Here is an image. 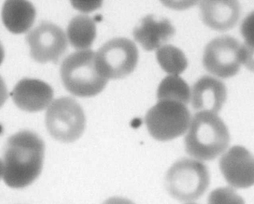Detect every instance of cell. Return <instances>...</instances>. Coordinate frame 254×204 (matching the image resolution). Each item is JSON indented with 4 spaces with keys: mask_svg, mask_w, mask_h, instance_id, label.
I'll return each mask as SVG.
<instances>
[{
    "mask_svg": "<svg viewBox=\"0 0 254 204\" xmlns=\"http://www.w3.org/2000/svg\"><path fill=\"white\" fill-rule=\"evenodd\" d=\"M45 146L35 133L23 130L11 136L4 148L1 176L8 187L21 189L32 184L42 171Z\"/></svg>",
    "mask_w": 254,
    "mask_h": 204,
    "instance_id": "cell-1",
    "label": "cell"
},
{
    "mask_svg": "<svg viewBox=\"0 0 254 204\" xmlns=\"http://www.w3.org/2000/svg\"><path fill=\"white\" fill-rule=\"evenodd\" d=\"M184 135L186 153L203 162L220 157L229 147V130L218 113L196 112Z\"/></svg>",
    "mask_w": 254,
    "mask_h": 204,
    "instance_id": "cell-2",
    "label": "cell"
},
{
    "mask_svg": "<svg viewBox=\"0 0 254 204\" xmlns=\"http://www.w3.org/2000/svg\"><path fill=\"white\" fill-rule=\"evenodd\" d=\"M164 181L169 195L185 203L195 202L205 193L210 184V175L204 162L184 157L170 166Z\"/></svg>",
    "mask_w": 254,
    "mask_h": 204,
    "instance_id": "cell-3",
    "label": "cell"
},
{
    "mask_svg": "<svg viewBox=\"0 0 254 204\" xmlns=\"http://www.w3.org/2000/svg\"><path fill=\"white\" fill-rule=\"evenodd\" d=\"M60 75L64 88L79 97H90L99 94L108 80L98 72L95 52L91 50L76 51L62 62Z\"/></svg>",
    "mask_w": 254,
    "mask_h": 204,
    "instance_id": "cell-4",
    "label": "cell"
},
{
    "mask_svg": "<svg viewBox=\"0 0 254 204\" xmlns=\"http://www.w3.org/2000/svg\"><path fill=\"white\" fill-rule=\"evenodd\" d=\"M171 101H158L146 112L144 122L149 135L160 142L185 134L192 116L187 106Z\"/></svg>",
    "mask_w": 254,
    "mask_h": 204,
    "instance_id": "cell-5",
    "label": "cell"
},
{
    "mask_svg": "<svg viewBox=\"0 0 254 204\" xmlns=\"http://www.w3.org/2000/svg\"><path fill=\"white\" fill-rule=\"evenodd\" d=\"M86 119L79 104L70 97H62L52 102L45 115V125L50 135L63 143L78 139L85 127Z\"/></svg>",
    "mask_w": 254,
    "mask_h": 204,
    "instance_id": "cell-6",
    "label": "cell"
},
{
    "mask_svg": "<svg viewBox=\"0 0 254 204\" xmlns=\"http://www.w3.org/2000/svg\"><path fill=\"white\" fill-rule=\"evenodd\" d=\"M138 58L135 44L125 38L111 39L95 52L97 69L108 80L128 76L135 69Z\"/></svg>",
    "mask_w": 254,
    "mask_h": 204,
    "instance_id": "cell-7",
    "label": "cell"
},
{
    "mask_svg": "<svg viewBox=\"0 0 254 204\" xmlns=\"http://www.w3.org/2000/svg\"><path fill=\"white\" fill-rule=\"evenodd\" d=\"M202 63L213 76L220 79L233 77L243 65L242 44L231 36L216 37L205 46Z\"/></svg>",
    "mask_w": 254,
    "mask_h": 204,
    "instance_id": "cell-8",
    "label": "cell"
},
{
    "mask_svg": "<svg viewBox=\"0 0 254 204\" xmlns=\"http://www.w3.org/2000/svg\"><path fill=\"white\" fill-rule=\"evenodd\" d=\"M30 54L35 61L56 63L66 51L67 38L63 30L52 23L43 21L26 35Z\"/></svg>",
    "mask_w": 254,
    "mask_h": 204,
    "instance_id": "cell-9",
    "label": "cell"
},
{
    "mask_svg": "<svg viewBox=\"0 0 254 204\" xmlns=\"http://www.w3.org/2000/svg\"><path fill=\"white\" fill-rule=\"evenodd\" d=\"M218 165L228 186L235 189L254 186V154L243 146L229 147L220 156Z\"/></svg>",
    "mask_w": 254,
    "mask_h": 204,
    "instance_id": "cell-10",
    "label": "cell"
},
{
    "mask_svg": "<svg viewBox=\"0 0 254 204\" xmlns=\"http://www.w3.org/2000/svg\"><path fill=\"white\" fill-rule=\"evenodd\" d=\"M11 95L19 108L35 112L49 107L53 102L54 92L50 85L41 80L24 78L15 85Z\"/></svg>",
    "mask_w": 254,
    "mask_h": 204,
    "instance_id": "cell-11",
    "label": "cell"
},
{
    "mask_svg": "<svg viewBox=\"0 0 254 204\" xmlns=\"http://www.w3.org/2000/svg\"><path fill=\"white\" fill-rule=\"evenodd\" d=\"M227 90L219 78L205 75L200 78L191 89L190 102L196 112L218 113L224 105Z\"/></svg>",
    "mask_w": 254,
    "mask_h": 204,
    "instance_id": "cell-12",
    "label": "cell"
},
{
    "mask_svg": "<svg viewBox=\"0 0 254 204\" xmlns=\"http://www.w3.org/2000/svg\"><path fill=\"white\" fill-rule=\"evenodd\" d=\"M200 16L204 24L215 31L233 28L241 15L240 3L235 0H205L199 2Z\"/></svg>",
    "mask_w": 254,
    "mask_h": 204,
    "instance_id": "cell-13",
    "label": "cell"
},
{
    "mask_svg": "<svg viewBox=\"0 0 254 204\" xmlns=\"http://www.w3.org/2000/svg\"><path fill=\"white\" fill-rule=\"evenodd\" d=\"M175 29L167 19L156 20L151 15L144 17L133 32L134 39L145 50H157L175 34Z\"/></svg>",
    "mask_w": 254,
    "mask_h": 204,
    "instance_id": "cell-14",
    "label": "cell"
},
{
    "mask_svg": "<svg viewBox=\"0 0 254 204\" xmlns=\"http://www.w3.org/2000/svg\"><path fill=\"white\" fill-rule=\"evenodd\" d=\"M1 15L3 24L8 31L14 34H21L32 26L36 10L28 1L9 0L3 4Z\"/></svg>",
    "mask_w": 254,
    "mask_h": 204,
    "instance_id": "cell-15",
    "label": "cell"
},
{
    "mask_svg": "<svg viewBox=\"0 0 254 204\" xmlns=\"http://www.w3.org/2000/svg\"><path fill=\"white\" fill-rule=\"evenodd\" d=\"M96 34L95 22L85 14L77 15L72 18L67 28V40L77 51L89 50Z\"/></svg>",
    "mask_w": 254,
    "mask_h": 204,
    "instance_id": "cell-16",
    "label": "cell"
},
{
    "mask_svg": "<svg viewBox=\"0 0 254 204\" xmlns=\"http://www.w3.org/2000/svg\"><path fill=\"white\" fill-rule=\"evenodd\" d=\"M191 90L179 75H168L160 82L157 92L158 101H171L187 105L190 102Z\"/></svg>",
    "mask_w": 254,
    "mask_h": 204,
    "instance_id": "cell-17",
    "label": "cell"
},
{
    "mask_svg": "<svg viewBox=\"0 0 254 204\" xmlns=\"http://www.w3.org/2000/svg\"><path fill=\"white\" fill-rule=\"evenodd\" d=\"M157 60L161 68L169 75H179L188 66L184 53L178 48L165 44L156 50Z\"/></svg>",
    "mask_w": 254,
    "mask_h": 204,
    "instance_id": "cell-18",
    "label": "cell"
},
{
    "mask_svg": "<svg viewBox=\"0 0 254 204\" xmlns=\"http://www.w3.org/2000/svg\"><path fill=\"white\" fill-rule=\"evenodd\" d=\"M207 204H246L236 189L229 186L214 189L208 195Z\"/></svg>",
    "mask_w": 254,
    "mask_h": 204,
    "instance_id": "cell-19",
    "label": "cell"
},
{
    "mask_svg": "<svg viewBox=\"0 0 254 204\" xmlns=\"http://www.w3.org/2000/svg\"><path fill=\"white\" fill-rule=\"evenodd\" d=\"M240 33L244 43L254 45V10L251 11L243 20L240 26Z\"/></svg>",
    "mask_w": 254,
    "mask_h": 204,
    "instance_id": "cell-20",
    "label": "cell"
},
{
    "mask_svg": "<svg viewBox=\"0 0 254 204\" xmlns=\"http://www.w3.org/2000/svg\"><path fill=\"white\" fill-rule=\"evenodd\" d=\"M243 65L254 73V45L242 44Z\"/></svg>",
    "mask_w": 254,
    "mask_h": 204,
    "instance_id": "cell-21",
    "label": "cell"
},
{
    "mask_svg": "<svg viewBox=\"0 0 254 204\" xmlns=\"http://www.w3.org/2000/svg\"><path fill=\"white\" fill-rule=\"evenodd\" d=\"M73 6L82 12H88L93 11L100 6V1H71Z\"/></svg>",
    "mask_w": 254,
    "mask_h": 204,
    "instance_id": "cell-22",
    "label": "cell"
},
{
    "mask_svg": "<svg viewBox=\"0 0 254 204\" xmlns=\"http://www.w3.org/2000/svg\"><path fill=\"white\" fill-rule=\"evenodd\" d=\"M102 204H135L131 200L120 196L112 197L106 200Z\"/></svg>",
    "mask_w": 254,
    "mask_h": 204,
    "instance_id": "cell-23",
    "label": "cell"
},
{
    "mask_svg": "<svg viewBox=\"0 0 254 204\" xmlns=\"http://www.w3.org/2000/svg\"><path fill=\"white\" fill-rule=\"evenodd\" d=\"M164 4L167 5L168 6L171 7L172 8H180L186 7L188 8L190 6H191L192 5L194 4V2H174L172 1V2H170L169 1L168 2H165Z\"/></svg>",
    "mask_w": 254,
    "mask_h": 204,
    "instance_id": "cell-24",
    "label": "cell"
},
{
    "mask_svg": "<svg viewBox=\"0 0 254 204\" xmlns=\"http://www.w3.org/2000/svg\"><path fill=\"white\" fill-rule=\"evenodd\" d=\"M183 204H198L196 203L195 202H192L185 203Z\"/></svg>",
    "mask_w": 254,
    "mask_h": 204,
    "instance_id": "cell-25",
    "label": "cell"
}]
</instances>
